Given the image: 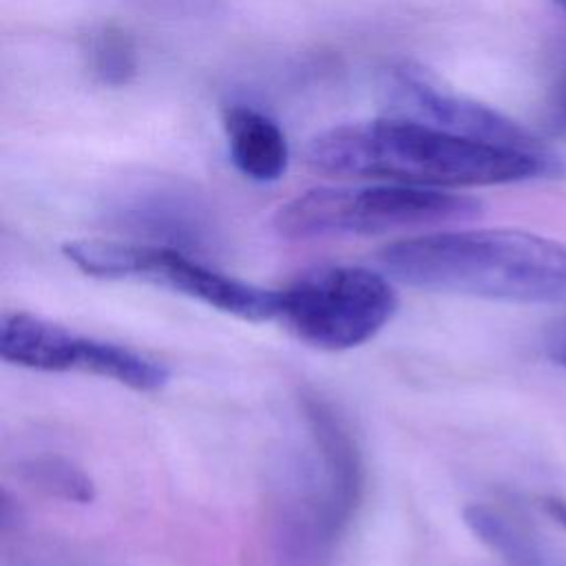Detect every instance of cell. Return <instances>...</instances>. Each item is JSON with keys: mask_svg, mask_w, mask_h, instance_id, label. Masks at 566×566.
<instances>
[{"mask_svg": "<svg viewBox=\"0 0 566 566\" xmlns=\"http://www.w3.org/2000/svg\"><path fill=\"white\" fill-rule=\"evenodd\" d=\"M305 164L318 175L424 188L497 186L564 172L562 159L478 142L394 115L318 133L305 148Z\"/></svg>", "mask_w": 566, "mask_h": 566, "instance_id": "cell-1", "label": "cell"}, {"mask_svg": "<svg viewBox=\"0 0 566 566\" xmlns=\"http://www.w3.org/2000/svg\"><path fill=\"white\" fill-rule=\"evenodd\" d=\"M378 263L398 283L517 305H566V243L515 228L442 230L394 241Z\"/></svg>", "mask_w": 566, "mask_h": 566, "instance_id": "cell-2", "label": "cell"}, {"mask_svg": "<svg viewBox=\"0 0 566 566\" xmlns=\"http://www.w3.org/2000/svg\"><path fill=\"white\" fill-rule=\"evenodd\" d=\"M301 420L303 442L276 489L272 551L279 566H329L363 497V458L325 400L305 396Z\"/></svg>", "mask_w": 566, "mask_h": 566, "instance_id": "cell-3", "label": "cell"}, {"mask_svg": "<svg viewBox=\"0 0 566 566\" xmlns=\"http://www.w3.org/2000/svg\"><path fill=\"white\" fill-rule=\"evenodd\" d=\"M482 203L442 188L380 181L371 186H321L283 203L272 226L279 237L325 239L416 230L478 217Z\"/></svg>", "mask_w": 566, "mask_h": 566, "instance_id": "cell-4", "label": "cell"}, {"mask_svg": "<svg viewBox=\"0 0 566 566\" xmlns=\"http://www.w3.org/2000/svg\"><path fill=\"white\" fill-rule=\"evenodd\" d=\"M62 250L88 276L137 279L243 321H276L279 290L223 274L179 248L117 239H77L64 243Z\"/></svg>", "mask_w": 566, "mask_h": 566, "instance_id": "cell-5", "label": "cell"}, {"mask_svg": "<svg viewBox=\"0 0 566 566\" xmlns=\"http://www.w3.org/2000/svg\"><path fill=\"white\" fill-rule=\"evenodd\" d=\"M387 276L360 265H325L279 290L276 321L298 340L343 352L374 338L396 314Z\"/></svg>", "mask_w": 566, "mask_h": 566, "instance_id": "cell-6", "label": "cell"}, {"mask_svg": "<svg viewBox=\"0 0 566 566\" xmlns=\"http://www.w3.org/2000/svg\"><path fill=\"white\" fill-rule=\"evenodd\" d=\"M0 356L4 363L27 369L93 374L135 391H157L168 382L164 363L119 343L75 334L27 312L2 314Z\"/></svg>", "mask_w": 566, "mask_h": 566, "instance_id": "cell-7", "label": "cell"}, {"mask_svg": "<svg viewBox=\"0 0 566 566\" xmlns=\"http://www.w3.org/2000/svg\"><path fill=\"white\" fill-rule=\"evenodd\" d=\"M389 115L413 119L427 126L442 128L478 142L533 153L546 159H559L535 133L506 117L504 113L484 106L471 97L458 95L431 82L420 69L409 64L396 66L387 84Z\"/></svg>", "mask_w": 566, "mask_h": 566, "instance_id": "cell-8", "label": "cell"}, {"mask_svg": "<svg viewBox=\"0 0 566 566\" xmlns=\"http://www.w3.org/2000/svg\"><path fill=\"white\" fill-rule=\"evenodd\" d=\"M223 130L234 168L252 181H276L287 170L290 146L281 126L265 113L232 104L223 111Z\"/></svg>", "mask_w": 566, "mask_h": 566, "instance_id": "cell-9", "label": "cell"}, {"mask_svg": "<svg viewBox=\"0 0 566 566\" xmlns=\"http://www.w3.org/2000/svg\"><path fill=\"white\" fill-rule=\"evenodd\" d=\"M469 531L500 559L511 566H544L546 555L542 544L513 517L491 504H469L462 511Z\"/></svg>", "mask_w": 566, "mask_h": 566, "instance_id": "cell-10", "label": "cell"}, {"mask_svg": "<svg viewBox=\"0 0 566 566\" xmlns=\"http://www.w3.org/2000/svg\"><path fill=\"white\" fill-rule=\"evenodd\" d=\"M86 57L91 73L106 86H124L137 73L135 42L115 24H104L88 35Z\"/></svg>", "mask_w": 566, "mask_h": 566, "instance_id": "cell-11", "label": "cell"}, {"mask_svg": "<svg viewBox=\"0 0 566 566\" xmlns=\"http://www.w3.org/2000/svg\"><path fill=\"white\" fill-rule=\"evenodd\" d=\"M20 475L46 495L88 504L95 497L93 480L71 460L62 455H35L20 462Z\"/></svg>", "mask_w": 566, "mask_h": 566, "instance_id": "cell-12", "label": "cell"}, {"mask_svg": "<svg viewBox=\"0 0 566 566\" xmlns=\"http://www.w3.org/2000/svg\"><path fill=\"white\" fill-rule=\"evenodd\" d=\"M544 354L559 367L566 369V316L555 318L542 336Z\"/></svg>", "mask_w": 566, "mask_h": 566, "instance_id": "cell-13", "label": "cell"}, {"mask_svg": "<svg viewBox=\"0 0 566 566\" xmlns=\"http://www.w3.org/2000/svg\"><path fill=\"white\" fill-rule=\"evenodd\" d=\"M542 509L546 511V515L553 522H557L562 528H566V497L546 495V497H542Z\"/></svg>", "mask_w": 566, "mask_h": 566, "instance_id": "cell-14", "label": "cell"}, {"mask_svg": "<svg viewBox=\"0 0 566 566\" xmlns=\"http://www.w3.org/2000/svg\"><path fill=\"white\" fill-rule=\"evenodd\" d=\"M553 2H555V4L566 13V0H553Z\"/></svg>", "mask_w": 566, "mask_h": 566, "instance_id": "cell-15", "label": "cell"}]
</instances>
